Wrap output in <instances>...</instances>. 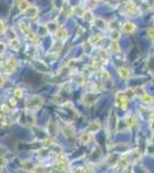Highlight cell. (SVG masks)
Segmentation results:
<instances>
[{"mask_svg": "<svg viewBox=\"0 0 154 173\" xmlns=\"http://www.w3.org/2000/svg\"><path fill=\"white\" fill-rule=\"evenodd\" d=\"M43 103H44L43 97H40V96H31V97H29V99L27 100V109L38 110L39 107H42Z\"/></svg>", "mask_w": 154, "mask_h": 173, "instance_id": "cell-1", "label": "cell"}, {"mask_svg": "<svg viewBox=\"0 0 154 173\" xmlns=\"http://www.w3.org/2000/svg\"><path fill=\"white\" fill-rule=\"evenodd\" d=\"M116 103L122 110H128L129 107V99L127 98L124 92H118L116 96Z\"/></svg>", "mask_w": 154, "mask_h": 173, "instance_id": "cell-2", "label": "cell"}, {"mask_svg": "<svg viewBox=\"0 0 154 173\" xmlns=\"http://www.w3.org/2000/svg\"><path fill=\"white\" fill-rule=\"evenodd\" d=\"M16 67H17V60L9 59V60L7 61V64H6V72H7V73H13Z\"/></svg>", "mask_w": 154, "mask_h": 173, "instance_id": "cell-3", "label": "cell"}, {"mask_svg": "<svg viewBox=\"0 0 154 173\" xmlns=\"http://www.w3.org/2000/svg\"><path fill=\"white\" fill-rule=\"evenodd\" d=\"M38 8L35 7V6H30V7L25 11V14H27V16H28L29 19H35L38 15Z\"/></svg>", "mask_w": 154, "mask_h": 173, "instance_id": "cell-4", "label": "cell"}, {"mask_svg": "<svg viewBox=\"0 0 154 173\" xmlns=\"http://www.w3.org/2000/svg\"><path fill=\"white\" fill-rule=\"evenodd\" d=\"M55 36H57V39H60V41H65L67 37H68V32L66 30L65 28H59L55 31Z\"/></svg>", "mask_w": 154, "mask_h": 173, "instance_id": "cell-5", "label": "cell"}, {"mask_svg": "<svg viewBox=\"0 0 154 173\" xmlns=\"http://www.w3.org/2000/svg\"><path fill=\"white\" fill-rule=\"evenodd\" d=\"M123 30L126 32H128V34H131V32H133L136 30V25L133 24V23H131V22H127V23L123 24Z\"/></svg>", "mask_w": 154, "mask_h": 173, "instance_id": "cell-6", "label": "cell"}, {"mask_svg": "<svg viewBox=\"0 0 154 173\" xmlns=\"http://www.w3.org/2000/svg\"><path fill=\"white\" fill-rule=\"evenodd\" d=\"M30 7V4H29V1L27 0H20L18 1V9L22 12V13H25V11Z\"/></svg>", "mask_w": 154, "mask_h": 173, "instance_id": "cell-7", "label": "cell"}, {"mask_svg": "<svg viewBox=\"0 0 154 173\" xmlns=\"http://www.w3.org/2000/svg\"><path fill=\"white\" fill-rule=\"evenodd\" d=\"M100 127H101L100 122H99V121H94V122H92V124L89 126V129H87V131L91 132V133H97V132L100 129Z\"/></svg>", "mask_w": 154, "mask_h": 173, "instance_id": "cell-8", "label": "cell"}, {"mask_svg": "<svg viewBox=\"0 0 154 173\" xmlns=\"http://www.w3.org/2000/svg\"><path fill=\"white\" fill-rule=\"evenodd\" d=\"M118 74H120V76L122 78H126V80L130 78V72L128 68H120L118 69Z\"/></svg>", "mask_w": 154, "mask_h": 173, "instance_id": "cell-9", "label": "cell"}, {"mask_svg": "<svg viewBox=\"0 0 154 173\" xmlns=\"http://www.w3.org/2000/svg\"><path fill=\"white\" fill-rule=\"evenodd\" d=\"M46 28H47V30L48 31H51V32H55L59 29V27H57V22H48L47 23V25H46Z\"/></svg>", "mask_w": 154, "mask_h": 173, "instance_id": "cell-10", "label": "cell"}, {"mask_svg": "<svg viewBox=\"0 0 154 173\" xmlns=\"http://www.w3.org/2000/svg\"><path fill=\"white\" fill-rule=\"evenodd\" d=\"M90 140H91V135L87 134V133H84V134H82V136H79V141H81V143H83V144H87L90 142Z\"/></svg>", "mask_w": 154, "mask_h": 173, "instance_id": "cell-11", "label": "cell"}, {"mask_svg": "<svg viewBox=\"0 0 154 173\" xmlns=\"http://www.w3.org/2000/svg\"><path fill=\"white\" fill-rule=\"evenodd\" d=\"M83 16H84V19H85L86 21H89V22H92V21H94V16H93V14H92V13H91V12H85V13H84V15H83Z\"/></svg>", "mask_w": 154, "mask_h": 173, "instance_id": "cell-12", "label": "cell"}, {"mask_svg": "<svg viewBox=\"0 0 154 173\" xmlns=\"http://www.w3.org/2000/svg\"><path fill=\"white\" fill-rule=\"evenodd\" d=\"M142 99H143V102L147 103V104H152V103H153V97L150 95H147V94L142 96Z\"/></svg>", "mask_w": 154, "mask_h": 173, "instance_id": "cell-13", "label": "cell"}, {"mask_svg": "<svg viewBox=\"0 0 154 173\" xmlns=\"http://www.w3.org/2000/svg\"><path fill=\"white\" fill-rule=\"evenodd\" d=\"M127 11L129 12V13H135V11H136V5L133 4V3H128L127 4Z\"/></svg>", "mask_w": 154, "mask_h": 173, "instance_id": "cell-14", "label": "cell"}, {"mask_svg": "<svg viewBox=\"0 0 154 173\" xmlns=\"http://www.w3.org/2000/svg\"><path fill=\"white\" fill-rule=\"evenodd\" d=\"M11 45L13 49L15 50H18V47H20V42H18V39L17 38H13L11 41Z\"/></svg>", "mask_w": 154, "mask_h": 173, "instance_id": "cell-15", "label": "cell"}, {"mask_svg": "<svg viewBox=\"0 0 154 173\" xmlns=\"http://www.w3.org/2000/svg\"><path fill=\"white\" fill-rule=\"evenodd\" d=\"M22 167H23L24 170H27V171H30V170L32 171L33 170V166L31 165V163L29 162V160H27V162L23 163V164H22Z\"/></svg>", "mask_w": 154, "mask_h": 173, "instance_id": "cell-16", "label": "cell"}, {"mask_svg": "<svg viewBox=\"0 0 154 173\" xmlns=\"http://www.w3.org/2000/svg\"><path fill=\"white\" fill-rule=\"evenodd\" d=\"M15 97H17V98H21V97H23V95H24V90L21 88H17V89H15Z\"/></svg>", "mask_w": 154, "mask_h": 173, "instance_id": "cell-17", "label": "cell"}, {"mask_svg": "<svg viewBox=\"0 0 154 173\" xmlns=\"http://www.w3.org/2000/svg\"><path fill=\"white\" fill-rule=\"evenodd\" d=\"M93 22L97 24V27H99V28H104L105 25H106V22H105L104 20H100V19H94Z\"/></svg>", "mask_w": 154, "mask_h": 173, "instance_id": "cell-18", "label": "cell"}, {"mask_svg": "<svg viewBox=\"0 0 154 173\" xmlns=\"http://www.w3.org/2000/svg\"><path fill=\"white\" fill-rule=\"evenodd\" d=\"M126 120H127V124H128L129 127H132L133 125H135V118L133 117H128Z\"/></svg>", "mask_w": 154, "mask_h": 173, "instance_id": "cell-19", "label": "cell"}, {"mask_svg": "<svg viewBox=\"0 0 154 173\" xmlns=\"http://www.w3.org/2000/svg\"><path fill=\"white\" fill-rule=\"evenodd\" d=\"M120 38V32L117 30H114V31H112V39L113 41H117Z\"/></svg>", "mask_w": 154, "mask_h": 173, "instance_id": "cell-20", "label": "cell"}, {"mask_svg": "<svg viewBox=\"0 0 154 173\" xmlns=\"http://www.w3.org/2000/svg\"><path fill=\"white\" fill-rule=\"evenodd\" d=\"M6 164H7V159L5 158V156L0 155V167H1V166H5Z\"/></svg>", "mask_w": 154, "mask_h": 173, "instance_id": "cell-21", "label": "cell"}, {"mask_svg": "<svg viewBox=\"0 0 154 173\" xmlns=\"http://www.w3.org/2000/svg\"><path fill=\"white\" fill-rule=\"evenodd\" d=\"M8 125H9V120H8L7 118H2V120H1V126L7 127Z\"/></svg>", "mask_w": 154, "mask_h": 173, "instance_id": "cell-22", "label": "cell"}, {"mask_svg": "<svg viewBox=\"0 0 154 173\" xmlns=\"http://www.w3.org/2000/svg\"><path fill=\"white\" fill-rule=\"evenodd\" d=\"M5 29H6V27H5V22L0 19V34H1V32H4Z\"/></svg>", "mask_w": 154, "mask_h": 173, "instance_id": "cell-23", "label": "cell"}, {"mask_svg": "<svg viewBox=\"0 0 154 173\" xmlns=\"http://www.w3.org/2000/svg\"><path fill=\"white\" fill-rule=\"evenodd\" d=\"M1 110H2V112H5V113H9V112H11V109H9L7 105H2V106H1Z\"/></svg>", "mask_w": 154, "mask_h": 173, "instance_id": "cell-24", "label": "cell"}, {"mask_svg": "<svg viewBox=\"0 0 154 173\" xmlns=\"http://www.w3.org/2000/svg\"><path fill=\"white\" fill-rule=\"evenodd\" d=\"M112 50H113V51H115V52H118V45H117V43L116 42H114L113 43V45H112Z\"/></svg>", "mask_w": 154, "mask_h": 173, "instance_id": "cell-25", "label": "cell"}, {"mask_svg": "<svg viewBox=\"0 0 154 173\" xmlns=\"http://www.w3.org/2000/svg\"><path fill=\"white\" fill-rule=\"evenodd\" d=\"M148 36H150V38H152V39H154V29H150L148 30Z\"/></svg>", "mask_w": 154, "mask_h": 173, "instance_id": "cell-26", "label": "cell"}, {"mask_svg": "<svg viewBox=\"0 0 154 173\" xmlns=\"http://www.w3.org/2000/svg\"><path fill=\"white\" fill-rule=\"evenodd\" d=\"M5 50H6V45H5L4 43H0V54L4 52Z\"/></svg>", "mask_w": 154, "mask_h": 173, "instance_id": "cell-27", "label": "cell"}, {"mask_svg": "<svg viewBox=\"0 0 154 173\" xmlns=\"http://www.w3.org/2000/svg\"><path fill=\"white\" fill-rule=\"evenodd\" d=\"M150 121L151 122H154V112H152L150 114Z\"/></svg>", "mask_w": 154, "mask_h": 173, "instance_id": "cell-28", "label": "cell"}, {"mask_svg": "<svg viewBox=\"0 0 154 173\" xmlns=\"http://www.w3.org/2000/svg\"><path fill=\"white\" fill-rule=\"evenodd\" d=\"M9 104H11L12 106H15V105H16V102H15V99H11V100H9Z\"/></svg>", "mask_w": 154, "mask_h": 173, "instance_id": "cell-29", "label": "cell"}, {"mask_svg": "<svg viewBox=\"0 0 154 173\" xmlns=\"http://www.w3.org/2000/svg\"><path fill=\"white\" fill-rule=\"evenodd\" d=\"M2 84H4V78L0 76V85H2Z\"/></svg>", "mask_w": 154, "mask_h": 173, "instance_id": "cell-30", "label": "cell"}, {"mask_svg": "<svg viewBox=\"0 0 154 173\" xmlns=\"http://www.w3.org/2000/svg\"><path fill=\"white\" fill-rule=\"evenodd\" d=\"M0 172H1V167H0Z\"/></svg>", "mask_w": 154, "mask_h": 173, "instance_id": "cell-31", "label": "cell"}, {"mask_svg": "<svg viewBox=\"0 0 154 173\" xmlns=\"http://www.w3.org/2000/svg\"><path fill=\"white\" fill-rule=\"evenodd\" d=\"M0 118H1V117H0Z\"/></svg>", "mask_w": 154, "mask_h": 173, "instance_id": "cell-32", "label": "cell"}]
</instances>
